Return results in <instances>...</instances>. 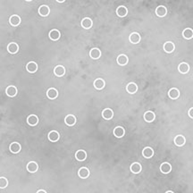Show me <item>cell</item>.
<instances>
[{
	"label": "cell",
	"mask_w": 193,
	"mask_h": 193,
	"mask_svg": "<svg viewBox=\"0 0 193 193\" xmlns=\"http://www.w3.org/2000/svg\"><path fill=\"white\" fill-rule=\"evenodd\" d=\"M27 171L29 172H32V173H34V172H36L37 171H38V169H39V164L36 163V162H34V161H31V162H29L28 164H27Z\"/></svg>",
	"instance_id": "6da1fadb"
},
{
	"label": "cell",
	"mask_w": 193,
	"mask_h": 193,
	"mask_svg": "<svg viewBox=\"0 0 193 193\" xmlns=\"http://www.w3.org/2000/svg\"><path fill=\"white\" fill-rule=\"evenodd\" d=\"M130 170L132 173H135V174H138L141 172L142 170V166L138 162H134L133 164H131V165L130 166Z\"/></svg>",
	"instance_id": "7a4b0ae2"
},
{
	"label": "cell",
	"mask_w": 193,
	"mask_h": 193,
	"mask_svg": "<svg viewBox=\"0 0 193 193\" xmlns=\"http://www.w3.org/2000/svg\"><path fill=\"white\" fill-rule=\"evenodd\" d=\"M21 149H22V146H21V144L18 143V142H13V143H11L10 146H9V150H10L12 153H14V154L19 153V152L21 151Z\"/></svg>",
	"instance_id": "3957f363"
},
{
	"label": "cell",
	"mask_w": 193,
	"mask_h": 193,
	"mask_svg": "<svg viewBox=\"0 0 193 193\" xmlns=\"http://www.w3.org/2000/svg\"><path fill=\"white\" fill-rule=\"evenodd\" d=\"M50 13V8L47 5H42L40 8H39V14L40 15L43 16V17H46L49 15Z\"/></svg>",
	"instance_id": "277c9868"
},
{
	"label": "cell",
	"mask_w": 193,
	"mask_h": 193,
	"mask_svg": "<svg viewBox=\"0 0 193 193\" xmlns=\"http://www.w3.org/2000/svg\"><path fill=\"white\" fill-rule=\"evenodd\" d=\"M9 23L12 26H18L21 23V17L17 15H13L9 18Z\"/></svg>",
	"instance_id": "5b68a950"
},
{
	"label": "cell",
	"mask_w": 193,
	"mask_h": 193,
	"mask_svg": "<svg viewBox=\"0 0 193 193\" xmlns=\"http://www.w3.org/2000/svg\"><path fill=\"white\" fill-rule=\"evenodd\" d=\"M26 70L30 73H34L38 71V65L35 62H29L26 65Z\"/></svg>",
	"instance_id": "8992f818"
},
{
	"label": "cell",
	"mask_w": 193,
	"mask_h": 193,
	"mask_svg": "<svg viewBox=\"0 0 193 193\" xmlns=\"http://www.w3.org/2000/svg\"><path fill=\"white\" fill-rule=\"evenodd\" d=\"M93 85H94V88H95L96 90H102V89L105 88V86H106V82H105V81H104L103 79L98 78V79H96V80L94 81Z\"/></svg>",
	"instance_id": "52a82bcc"
},
{
	"label": "cell",
	"mask_w": 193,
	"mask_h": 193,
	"mask_svg": "<svg viewBox=\"0 0 193 193\" xmlns=\"http://www.w3.org/2000/svg\"><path fill=\"white\" fill-rule=\"evenodd\" d=\"M174 144L177 146V147H182L184 146V144L186 143V139L183 135H177L175 138H174Z\"/></svg>",
	"instance_id": "ba28073f"
},
{
	"label": "cell",
	"mask_w": 193,
	"mask_h": 193,
	"mask_svg": "<svg viewBox=\"0 0 193 193\" xmlns=\"http://www.w3.org/2000/svg\"><path fill=\"white\" fill-rule=\"evenodd\" d=\"M60 36H61L60 32H59L58 30H56V29L50 31L49 33H48V37H49V39H50L51 40H54V41L58 40L60 39Z\"/></svg>",
	"instance_id": "9c48e42d"
},
{
	"label": "cell",
	"mask_w": 193,
	"mask_h": 193,
	"mask_svg": "<svg viewBox=\"0 0 193 193\" xmlns=\"http://www.w3.org/2000/svg\"><path fill=\"white\" fill-rule=\"evenodd\" d=\"M7 51L10 54H16L19 51V46L15 42H11L7 46Z\"/></svg>",
	"instance_id": "30bf717a"
},
{
	"label": "cell",
	"mask_w": 193,
	"mask_h": 193,
	"mask_svg": "<svg viewBox=\"0 0 193 193\" xmlns=\"http://www.w3.org/2000/svg\"><path fill=\"white\" fill-rule=\"evenodd\" d=\"M6 93H7V95L8 97L14 98V97H15L17 95V89H16L15 86H13V85L8 86L7 88V90H6Z\"/></svg>",
	"instance_id": "8fae6325"
},
{
	"label": "cell",
	"mask_w": 193,
	"mask_h": 193,
	"mask_svg": "<svg viewBox=\"0 0 193 193\" xmlns=\"http://www.w3.org/2000/svg\"><path fill=\"white\" fill-rule=\"evenodd\" d=\"M102 116L106 120H111L114 116V112L111 108H105L102 111Z\"/></svg>",
	"instance_id": "7c38bea8"
},
{
	"label": "cell",
	"mask_w": 193,
	"mask_h": 193,
	"mask_svg": "<svg viewBox=\"0 0 193 193\" xmlns=\"http://www.w3.org/2000/svg\"><path fill=\"white\" fill-rule=\"evenodd\" d=\"M143 118H144V120H145L146 122H148V123H152V122L156 119V114H155V113L152 112V111H147V112L144 114Z\"/></svg>",
	"instance_id": "4fadbf2b"
},
{
	"label": "cell",
	"mask_w": 193,
	"mask_h": 193,
	"mask_svg": "<svg viewBox=\"0 0 193 193\" xmlns=\"http://www.w3.org/2000/svg\"><path fill=\"white\" fill-rule=\"evenodd\" d=\"M167 14V9L164 6H159L156 9V15L158 17H164Z\"/></svg>",
	"instance_id": "5bb4252c"
},
{
	"label": "cell",
	"mask_w": 193,
	"mask_h": 193,
	"mask_svg": "<svg viewBox=\"0 0 193 193\" xmlns=\"http://www.w3.org/2000/svg\"><path fill=\"white\" fill-rule=\"evenodd\" d=\"M140 40H141V37L138 32H132L129 37V40L132 44H138L140 41Z\"/></svg>",
	"instance_id": "9a60e30c"
},
{
	"label": "cell",
	"mask_w": 193,
	"mask_h": 193,
	"mask_svg": "<svg viewBox=\"0 0 193 193\" xmlns=\"http://www.w3.org/2000/svg\"><path fill=\"white\" fill-rule=\"evenodd\" d=\"M54 73H55L57 77H62V76H64L65 73V68L63 65H57V66L55 67V69H54Z\"/></svg>",
	"instance_id": "2e32d148"
},
{
	"label": "cell",
	"mask_w": 193,
	"mask_h": 193,
	"mask_svg": "<svg viewBox=\"0 0 193 193\" xmlns=\"http://www.w3.org/2000/svg\"><path fill=\"white\" fill-rule=\"evenodd\" d=\"M168 96L171 99H177L180 97V91L179 90H177L176 88H172L169 91H168Z\"/></svg>",
	"instance_id": "e0dca14e"
},
{
	"label": "cell",
	"mask_w": 193,
	"mask_h": 193,
	"mask_svg": "<svg viewBox=\"0 0 193 193\" xmlns=\"http://www.w3.org/2000/svg\"><path fill=\"white\" fill-rule=\"evenodd\" d=\"M65 123L68 126H73L76 123V117L73 114H68L65 118Z\"/></svg>",
	"instance_id": "ac0fdd59"
},
{
	"label": "cell",
	"mask_w": 193,
	"mask_h": 193,
	"mask_svg": "<svg viewBox=\"0 0 193 193\" xmlns=\"http://www.w3.org/2000/svg\"><path fill=\"white\" fill-rule=\"evenodd\" d=\"M142 155L145 158H151L154 156V150L150 147H146L142 150Z\"/></svg>",
	"instance_id": "d6986e66"
},
{
	"label": "cell",
	"mask_w": 193,
	"mask_h": 193,
	"mask_svg": "<svg viewBox=\"0 0 193 193\" xmlns=\"http://www.w3.org/2000/svg\"><path fill=\"white\" fill-rule=\"evenodd\" d=\"M75 157L78 161H84L86 158H87V153L85 150H82V149H80V150H77L76 153H75Z\"/></svg>",
	"instance_id": "ffe728a7"
},
{
	"label": "cell",
	"mask_w": 193,
	"mask_h": 193,
	"mask_svg": "<svg viewBox=\"0 0 193 193\" xmlns=\"http://www.w3.org/2000/svg\"><path fill=\"white\" fill-rule=\"evenodd\" d=\"M78 175L81 179H87L90 176V170L87 167H81L79 169Z\"/></svg>",
	"instance_id": "44dd1931"
},
{
	"label": "cell",
	"mask_w": 193,
	"mask_h": 193,
	"mask_svg": "<svg viewBox=\"0 0 193 193\" xmlns=\"http://www.w3.org/2000/svg\"><path fill=\"white\" fill-rule=\"evenodd\" d=\"M174 48H175V46H174V44H173L172 42H171V41H167V42H165L164 45V50L165 53H168V54L172 53V52L174 51Z\"/></svg>",
	"instance_id": "7402d4cb"
},
{
	"label": "cell",
	"mask_w": 193,
	"mask_h": 193,
	"mask_svg": "<svg viewBox=\"0 0 193 193\" xmlns=\"http://www.w3.org/2000/svg\"><path fill=\"white\" fill-rule=\"evenodd\" d=\"M90 57L92 58V59H98L100 57H101V51L99 48H92L90 51Z\"/></svg>",
	"instance_id": "603a6c76"
},
{
	"label": "cell",
	"mask_w": 193,
	"mask_h": 193,
	"mask_svg": "<svg viewBox=\"0 0 193 193\" xmlns=\"http://www.w3.org/2000/svg\"><path fill=\"white\" fill-rule=\"evenodd\" d=\"M128 62H129V58H128V57H127L126 55H124V54H122V55H120V56L117 57V64H118L119 65L124 66V65H126L128 64Z\"/></svg>",
	"instance_id": "cb8c5ba5"
},
{
	"label": "cell",
	"mask_w": 193,
	"mask_h": 193,
	"mask_svg": "<svg viewBox=\"0 0 193 193\" xmlns=\"http://www.w3.org/2000/svg\"><path fill=\"white\" fill-rule=\"evenodd\" d=\"M27 123L31 126H35L39 123V118L35 114H31L27 117Z\"/></svg>",
	"instance_id": "d4e9b609"
},
{
	"label": "cell",
	"mask_w": 193,
	"mask_h": 193,
	"mask_svg": "<svg viewBox=\"0 0 193 193\" xmlns=\"http://www.w3.org/2000/svg\"><path fill=\"white\" fill-rule=\"evenodd\" d=\"M160 171L164 174H168L172 171V165L169 163L164 162L160 165Z\"/></svg>",
	"instance_id": "484cf974"
},
{
	"label": "cell",
	"mask_w": 193,
	"mask_h": 193,
	"mask_svg": "<svg viewBox=\"0 0 193 193\" xmlns=\"http://www.w3.org/2000/svg\"><path fill=\"white\" fill-rule=\"evenodd\" d=\"M81 26H82V28H84L86 30H89L93 26V22H92V20L90 18L86 17L81 21Z\"/></svg>",
	"instance_id": "4316f807"
},
{
	"label": "cell",
	"mask_w": 193,
	"mask_h": 193,
	"mask_svg": "<svg viewBox=\"0 0 193 193\" xmlns=\"http://www.w3.org/2000/svg\"><path fill=\"white\" fill-rule=\"evenodd\" d=\"M178 70L181 74H186L189 71V65L187 63H181L178 66Z\"/></svg>",
	"instance_id": "83f0119b"
},
{
	"label": "cell",
	"mask_w": 193,
	"mask_h": 193,
	"mask_svg": "<svg viewBox=\"0 0 193 193\" xmlns=\"http://www.w3.org/2000/svg\"><path fill=\"white\" fill-rule=\"evenodd\" d=\"M126 90H127V92L130 93V94H134V93H136L137 90H138V86H137V84L134 83V82H130V83H128L127 86H126Z\"/></svg>",
	"instance_id": "f1b7e54d"
},
{
	"label": "cell",
	"mask_w": 193,
	"mask_h": 193,
	"mask_svg": "<svg viewBox=\"0 0 193 193\" xmlns=\"http://www.w3.org/2000/svg\"><path fill=\"white\" fill-rule=\"evenodd\" d=\"M47 96L49 99H56L58 97V91L55 88H50L47 91Z\"/></svg>",
	"instance_id": "f546056e"
},
{
	"label": "cell",
	"mask_w": 193,
	"mask_h": 193,
	"mask_svg": "<svg viewBox=\"0 0 193 193\" xmlns=\"http://www.w3.org/2000/svg\"><path fill=\"white\" fill-rule=\"evenodd\" d=\"M114 135L116 137V138H122L124 136V133H125V131L124 129L122 127V126H117L114 129Z\"/></svg>",
	"instance_id": "4dcf8cb0"
},
{
	"label": "cell",
	"mask_w": 193,
	"mask_h": 193,
	"mask_svg": "<svg viewBox=\"0 0 193 193\" xmlns=\"http://www.w3.org/2000/svg\"><path fill=\"white\" fill-rule=\"evenodd\" d=\"M48 138L51 142H57V141H58V139L60 138V135L57 131H50L48 133Z\"/></svg>",
	"instance_id": "1f68e13d"
},
{
	"label": "cell",
	"mask_w": 193,
	"mask_h": 193,
	"mask_svg": "<svg viewBox=\"0 0 193 193\" xmlns=\"http://www.w3.org/2000/svg\"><path fill=\"white\" fill-rule=\"evenodd\" d=\"M116 15L119 17H125L128 15V9L125 7L121 6L116 9Z\"/></svg>",
	"instance_id": "d6a6232c"
},
{
	"label": "cell",
	"mask_w": 193,
	"mask_h": 193,
	"mask_svg": "<svg viewBox=\"0 0 193 193\" xmlns=\"http://www.w3.org/2000/svg\"><path fill=\"white\" fill-rule=\"evenodd\" d=\"M182 36L186 40H191L193 38V30L190 28H186L182 32Z\"/></svg>",
	"instance_id": "836d02e7"
},
{
	"label": "cell",
	"mask_w": 193,
	"mask_h": 193,
	"mask_svg": "<svg viewBox=\"0 0 193 193\" xmlns=\"http://www.w3.org/2000/svg\"><path fill=\"white\" fill-rule=\"evenodd\" d=\"M7 185H8V181L7 178L5 177L0 178V189H5L7 187Z\"/></svg>",
	"instance_id": "e575fe53"
},
{
	"label": "cell",
	"mask_w": 193,
	"mask_h": 193,
	"mask_svg": "<svg viewBox=\"0 0 193 193\" xmlns=\"http://www.w3.org/2000/svg\"><path fill=\"white\" fill-rule=\"evenodd\" d=\"M188 114H189V116L190 118L193 119V107L189 108V112H188Z\"/></svg>",
	"instance_id": "d590c367"
},
{
	"label": "cell",
	"mask_w": 193,
	"mask_h": 193,
	"mask_svg": "<svg viewBox=\"0 0 193 193\" xmlns=\"http://www.w3.org/2000/svg\"><path fill=\"white\" fill-rule=\"evenodd\" d=\"M40 192H43V193H46L47 191L44 190V189H40V190H37V193H40Z\"/></svg>",
	"instance_id": "8d00e7d4"
},
{
	"label": "cell",
	"mask_w": 193,
	"mask_h": 193,
	"mask_svg": "<svg viewBox=\"0 0 193 193\" xmlns=\"http://www.w3.org/2000/svg\"><path fill=\"white\" fill-rule=\"evenodd\" d=\"M57 2H58V3H64L65 0H56Z\"/></svg>",
	"instance_id": "74e56055"
},
{
	"label": "cell",
	"mask_w": 193,
	"mask_h": 193,
	"mask_svg": "<svg viewBox=\"0 0 193 193\" xmlns=\"http://www.w3.org/2000/svg\"><path fill=\"white\" fill-rule=\"evenodd\" d=\"M171 192L172 193L173 191H172V190H167V191H166V193H171Z\"/></svg>",
	"instance_id": "f35d334b"
},
{
	"label": "cell",
	"mask_w": 193,
	"mask_h": 193,
	"mask_svg": "<svg viewBox=\"0 0 193 193\" xmlns=\"http://www.w3.org/2000/svg\"><path fill=\"white\" fill-rule=\"evenodd\" d=\"M25 1H27V2H31V1H32V0H25Z\"/></svg>",
	"instance_id": "ab89813d"
}]
</instances>
